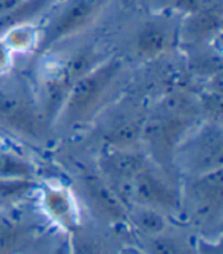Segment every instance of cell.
I'll list each match as a JSON object with an SVG mask.
<instances>
[{
	"mask_svg": "<svg viewBox=\"0 0 223 254\" xmlns=\"http://www.w3.org/2000/svg\"><path fill=\"white\" fill-rule=\"evenodd\" d=\"M179 29L168 19H155L142 25L136 35V52L145 60H153L170 51L179 42Z\"/></svg>",
	"mask_w": 223,
	"mask_h": 254,
	"instance_id": "10",
	"label": "cell"
},
{
	"mask_svg": "<svg viewBox=\"0 0 223 254\" xmlns=\"http://www.w3.org/2000/svg\"><path fill=\"white\" fill-rule=\"evenodd\" d=\"M70 233V253L72 254H104L100 242L90 234L83 231L80 227L73 228Z\"/></svg>",
	"mask_w": 223,
	"mask_h": 254,
	"instance_id": "20",
	"label": "cell"
},
{
	"mask_svg": "<svg viewBox=\"0 0 223 254\" xmlns=\"http://www.w3.org/2000/svg\"><path fill=\"white\" fill-rule=\"evenodd\" d=\"M193 115L194 111L190 100L173 97L165 103V111L156 112L142 126L141 136L158 162H173L176 147L191 130Z\"/></svg>",
	"mask_w": 223,
	"mask_h": 254,
	"instance_id": "3",
	"label": "cell"
},
{
	"mask_svg": "<svg viewBox=\"0 0 223 254\" xmlns=\"http://www.w3.org/2000/svg\"><path fill=\"white\" fill-rule=\"evenodd\" d=\"M15 54L8 48V45L0 39V75H5L12 69Z\"/></svg>",
	"mask_w": 223,
	"mask_h": 254,
	"instance_id": "21",
	"label": "cell"
},
{
	"mask_svg": "<svg viewBox=\"0 0 223 254\" xmlns=\"http://www.w3.org/2000/svg\"><path fill=\"white\" fill-rule=\"evenodd\" d=\"M222 159L223 130L217 121H207L196 130H190L173 153V164H177L191 178L222 169Z\"/></svg>",
	"mask_w": 223,
	"mask_h": 254,
	"instance_id": "4",
	"label": "cell"
},
{
	"mask_svg": "<svg viewBox=\"0 0 223 254\" xmlns=\"http://www.w3.org/2000/svg\"><path fill=\"white\" fill-rule=\"evenodd\" d=\"M135 224L136 227L145 233L147 236H156L162 234L167 230V217L164 213L145 208V207H138L135 213Z\"/></svg>",
	"mask_w": 223,
	"mask_h": 254,
	"instance_id": "19",
	"label": "cell"
},
{
	"mask_svg": "<svg viewBox=\"0 0 223 254\" xmlns=\"http://www.w3.org/2000/svg\"><path fill=\"white\" fill-rule=\"evenodd\" d=\"M122 75V62L107 59L72 84L60 118L63 124L78 129L94 120L107 104Z\"/></svg>",
	"mask_w": 223,
	"mask_h": 254,
	"instance_id": "1",
	"label": "cell"
},
{
	"mask_svg": "<svg viewBox=\"0 0 223 254\" xmlns=\"http://www.w3.org/2000/svg\"><path fill=\"white\" fill-rule=\"evenodd\" d=\"M42 37V28L35 23H26L8 29L2 39L14 54L35 52Z\"/></svg>",
	"mask_w": 223,
	"mask_h": 254,
	"instance_id": "15",
	"label": "cell"
},
{
	"mask_svg": "<svg viewBox=\"0 0 223 254\" xmlns=\"http://www.w3.org/2000/svg\"><path fill=\"white\" fill-rule=\"evenodd\" d=\"M190 196L199 213L210 214L220 211L223 201V175L222 169L193 176L190 186Z\"/></svg>",
	"mask_w": 223,
	"mask_h": 254,
	"instance_id": "12",
	"label": "cell"
},
{
	"mask_svg": "<svg viewBox=\"0 0 223 254\" xmlns=\"http://www.w3.org/2000/svg\"><path fill=\"white\" fill-rule=\"evenodd\" d=\"M142 245L144 254H193L182 242L168 238L164 233L156 236H147L142 241Z\"/></svg>",
	"mask_w": 223,
	"mask_h": 254,
	"instance_id": "18",
	"label": "cell"
},
{
	"mask_svg": "<svg viewBox=\"0 0 223 254\" xmlns=\"http://www.w3.org/2000/svg\"><path fill=\"white\" fill-rule=\"evenodd\" d=\"M147 166V159L142 153L127 149H110L101 159V176L107 184L121 197L125 194L128 201V190L133 178ZM124 202V201H122Z\"/></svg>",
	"mask_w": 223,
	"mask_h": 254,
	"instance_id": "7",
	"label": "cell"
},
{
	"mask_svg": "<svg viewBox=\"0 0 223 254\" xmlns=\"http://www.w3.org/2000/svg\"><path fill=\"white\" fill-rule=\"evenodd\" d=\"M81 187L87 204L95 213L112 222H122L127 219L125 204L103 176L97 173H84L81 176Z\"/></svg>",
	"mask_w": 223,
	"mask_h": 254,
	"instance_id": "8",
	"label": "cell"
},
{
	"mask_svg": "<svg viewBox=\"0 0 223 254\" xmlns=\"http://www.w3.org/2000/svg\"><path fill=\"white\" fill-rule=\"evenodd\" d=\"M222 26V8L219 3L200 5L194 11L188 12L183 25L179 29V40L199 46L202 43L211 42L217 37Z\"/></svg>",
	"mask_w": 223,
	"mask_h": 254,
	"instance_id": "9",
	"label": "cell"
},
{
	"mask_svg": "<svg viewBox=\"0 0 223 254\" xmlns=\"http://www.w3.org/2000/svg\"><path fill=\"white\" fill-rule=\"evenodd\" d=\"M202 5V0H176V9L188 14Z\"/></svg>",
	"mask_w": 223,
	"mask_h": 254,
	"instance_id": "23",
	"label": "cell"
},
{
	"mask_svg": "<svg viewBox=\"0 0 223 254\" xmlns=\"http://www.w3.org/2000/svg\"><path fill=\"white\" fill-rule=\"evenodd\" d=\"M0 129L37 142L46 138L49 129L34 89L9 72L0 75Z\"/></svg>",
	"mask_w": 223,
	"mask_h": 254,
	"instance_id": "2",
	"label": "cell"
},
{
	"mask_svg": "<svg viewBox=\"0 0 223 254\" xmlns=\"http://www.w3.org/2000/svg\"><path fill=\"white\" fill-rule=\"evenodd\" d=\"M42 193V207L51 219L72 231L78 227V208L72 193L64 187H57L52 184L39 186Z\"/></svg>",
	"mask_w": 223,
	"mask_h": 254,
	"instance_id": "11",
	"label": "cell"
},
{
	"mask_svg": "<svg viewBox=\"0 0 223 254\" xmlns=\"http://www.w3.org/2000/svg\"><path fill=\"white\" fill-rule=\"evenodd\" d=\"M39 183L29 178H8L0 179V204H15L32 194L39 189Z\"/></svg>",
	"mask_w": 223,
	"mask_h": 254,
	"instance_id": "16",
	"label": "cell"
},
{
	"mask_svg": "<svg viewBox=\"0 0 223 254\" xmlns=\"http://www.w3.org/2000/svg\"><path fill=\"white\" fill-rule=\"evenodd\" d=\"M110 2L112 0H61L55 6L51 20L42 28V37L35 54H49L61 42L87 29Z\"/></svg>",
	"mask_w": 223,
	"mask_h": 254,
	"instance_id": "5",
	"label": "cell"
},
{
	"mask_svg": "<svg viewBox=\"0 0 223 254\" xmlns=\"http://www.w3.org/2000/svg\"><path fill=\"white\" fill-rule=\"evenodd\" d=\"M17 2H20V0H0V12L5 11V9H8L9 6H12V5L17 3Z\"/></svg>",
	"mask_w": 223,
	"mask_h": 254,
	"instance_id": "24",
	"label": "cell"
},
{
	"mask_svg": "<svg viewBox=\"0 0 223 254\" xmlns=\"http://www.w3.org/2000/svg\"><path fill=\"white\" fill-rule=\"evenodd\" d=\"M57 0H20L8 9L0 12V37L11 28L26 23H35Z\"/></svg>",
	"mask_w": 223,
	"mask_h": 254,
	"instance_id": "13",
	"label": "cell"
},
{
	"mask_svg": "<svg viewBox=\"0 0 223 254\" xmlns=\"http://www.w3.org/2000/svg\"><path fill=\"white\" fill-rule=\"evenodd\" d=\"M34 241V230L14 219H0V254H20Z\"/></svg>",
	"mask_w": 223,
	"mask_h": 254,
	"instance_id": "14",
	"label": "cell"
},
{
	"mask_svg": "<svg viewBox=\"0 0 223 254\" xmlns=\"http://www.w3.org/2000/svg\"><path fill=\"white\" fill-rule=\"evenodd\" d=\"M196 254H223L222 241H207V239H197L196 242Z\"/></svg>",
	"mask_w": 223,
	"mask_h": 254,
	"instance_id": "22",
	"label": "cell"
},
{
	"mask_svg": "<svg viewBox=\"0 0 223 254\" xmlns=\"http://www.w3.org/2000/svg\"><path fill=\"white\" fill-rule=\"evenodd\" d=\"M35 167L31 161L17 155L14 152H8L0 149V179L8 178H29L35 179Z\"/></svg>",
	"mask_w": 223,
	"mask_h": 254,
	"instance_id": "17",
	"label": "cell"
},
{
	"mask_svg": "<svg viewBox=\"0 0 223 254\" xmlns=\"http://www.w3.org/2000/svg\"><path fill=\"white\" fill-rule=\"evenodd\" d=\"M128 201L138 207L152 208L164 214L168 211H177L182 204L179 191L164 176L148 166V162L130 184Z\"/></svg>",
	"mask_w": 223,
	"mask_h": 254,
	"instance_id": "6",
	"label": "cell"
}]
</instances>
